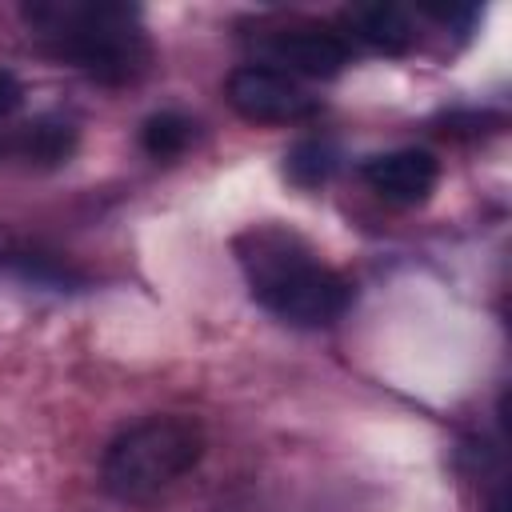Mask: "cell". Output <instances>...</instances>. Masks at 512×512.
I'll return each mask as SVG.
<instances>
[{"mask_svg":"<svg viewBox=\"0 0 512 512\" xmlns=\"http://www.w3.org/2000/svg\"><path fill=\"white\" fill-rule=\"evenodd\" d=\"M0 252H4V228H0Z\"/></svg>","mask_w":512,"mask_h":512,"instance_id":"cell-12","label":"cell"},{"mask_svg":"<svg viewBox=\"0 0 512 512\" xmlns=\"http://www.w3.org/2000/svg\"><path fill=\"white\" fill-rule=\"evenodd\" d=\"M76 148V128L68 120H56V116H44L36 124H24L12 140H8V152L24 164H60L68 160Z\"/></svg>","mask_w":512,"mask_h":512,"instance_id":"cell-8","label":"cell"},{"mask_svg":"<svg viewBox=\"0 0 512 512\" xmlns=\"http://www.w3.org/2000/svg\"><path fill=\"white\" fill-rule=\"evenodd\" d=\"M344 24L356 32V40H364L368 48H376L384 56H400L416 44L408 12L396 4H352L344 12Z\"/></svg>","mask_w":512,"mask_h":512,"instance_id":"cell-7","label":"cell"},{"mask_svg":"<svg viewBox=\"0 0 512 512\" xmlns=\"http://www.w3.org/2000/svg\"><path fill=\"white\" fill-rule=\"evenodd\" d=\"M24 24L32 28L36 44L88 72L104 84H128L136 80L148 60V36L140 28V12L132 4L112 0H32L20 8Z\"/></svg>","mask_w":512,"mask_h":512,"instance_id":"cell-2","label":"cell"},{"mask_svg":"<svg viewBox=\"0 0 512 512\" xmlns=\"http://www.w3.org/2000/svg\"><path fill=\"white\" fill-rule=\"evenodd\" d=\"M236 260L252 300L284 324L324 328L352 304V284L328 268L308 240L280 224H252L236 236Z\"/></svg>","mask_w":512,"mask_h":512,"instance_id":"cell-1","label":"cell"},{"mask_svg":"<svg viewBox=\"0 0 512 512\" xmlns=\"http://www.w3.org/2000/svg\"><path fill=\"white\" fill-rule=\"evenodd\" d=\"M360 176H364V184L380 200L400 204V208H412V204H424L436 192L440 160L428 148H392V152L368 156L360 164Z\"/></svg>","mask_w":512,"mask_h":512,"instance_id":"cell-6","label":"cell"},{"mask_svg":"<svg viewBox=\"0 0 512 512\" xmlns=\"http://www.w3.org/2000/svg\"><path fill=\"white\" fill-rule=\"evenodd\" d=\"M224 96L236 116L248 124H300L320 112V100L292 80L288 72H276L268 64H240L224 80Z\"/></svg>","mask_w":512,"mask_h":512,"instance_id":"cell-4","label":"cell"},{"mask_svg":"<svg viewBox=\"0 0 512 512\" xmlns=\"http://www.w3.org/2000/svg\"><path fill=\"white\" fill-rule=\"evenodd\" d=\"M204 456V428L188 416H148L124 428L100 464L104 488L124 504H148L184 480Z\"/></svg>","mask_w":512,"mask_h":512,"instance_id":"cell-3","label":"cell"},{"mask_svg":"<svg viewBox=\"0 0 512 512\" xmlns=\"http://www.w3.org/2000/svg\"><path fill=\"white\" fill-rule=\"evenodd\" d=\"M192 136H196V124H192L188 116H180V112H156V116H148L144 128H140V144H144V152L156 156V160L180 156V152L192 144Z\"/></svg>","mask_w":512,"mask_h":512,"instance_id":"cell-9","label":"cell"},{"mask_svg":"<svg viewBox=\"0 0 512 512\" xmlns=\"http://www.w3.org/2000/svg\"><path fill=\"white\" fill-rule=\"evenodd\" d=\"M332 168H336V152L324 140H304L288 156V176L296 184H320V180H328Z\"/></svg>","mask_w":512,"mask_h":512,"instance_id":"cell-10","label":"cell"},{"mask_svg":"<svg viewBox=\"0 0 512 512\" xmlns=\"http://www.w3.org/2000/svg\"><path fill=\"white\" fill-rule=\"evenodd\" d=\"M264 64L276 72H288L292 80L312 76V80H328L340 76L348 64V44L328 32V28H276L272 36L260 40Z\"/></svg>","mask_w":512,"mask_h":512,"instance_id":"cell-5","label":"cell"},{"mask_svg":"<svg viewBox=\"0 0 512 512\" xmlns=\"http://www.w3.org/2000/svg\"><path fill=\"white\" fill-rule=\"evenodd\" d=\"M20 100H24L20 80H16L8 68H0V120H4V116H12V112L20 108Z\"/></svg>","mask_w":512,"mask_h":512,"instance_id":"cell-11","label":"cell"}]
</instances>
